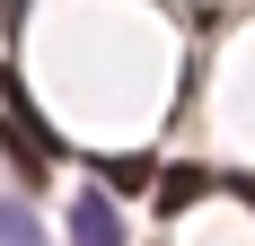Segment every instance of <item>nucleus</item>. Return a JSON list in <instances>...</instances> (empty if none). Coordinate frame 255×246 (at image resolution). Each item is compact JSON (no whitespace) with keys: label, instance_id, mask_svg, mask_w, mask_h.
<instances>
[{"label":"nucleus","instance_id":"1","mask_svg":"<svg viewBox=\"0 0 255 246\" xmlns=\"http://www.w3.org/2000/svg\"><path fill=\"white\" fill-rule=\"evenodd\" d=\"M71 246H124V211L106 202V185H88L71 202Z\"/></svg>","mask_w":255,"mask_h":246},{"label":"nucleus","instance_id":"2","mask_svg":"<svg viewBox=\"0 0 255 246\" xmlns=\"http://www.w3.org/2000/svg\"><path fill=\"white\" fill-rule=\"evenodd\" d=\"M9 141H18V167H26V176H44V158H53V132L26 115V97H18V88H9Z\"/></svg>","mask_w":255,"mask_h":246},{"label":"nucleus","instance_id":"3","mask_svg":"<svg viewBox=\"0 0 255 246\" xmlns=\"http://www.w3.org/2000/svg\"><path fill=\"white\" fill-rule=\"evenodd\" d=\"M203 194H211L203 167H167V176H158V211H167V220H176V211H194Z\"/></svg>","mask_w":255,"mask_h":246},{"label":"nucleus","instance_id":"4","mask_svg":"<svg viewBox=\"0 0 255 246\" xmlns=\"http://www.w3.org/2000/svg\"><path fill=\"white\" fill-rule=\"evenodd\" d=\"M106 185H115V194H141V185H158V176H150V158H124V167L106 176Z\"/></svg>","mask_w":255,"mask_h":246},{"label":"nucleus","instance_id":"5","mask_svg":"<svg viewBox=\"0 0 255 246\" xmlns=\"http://www.w3.org/2000/svg\"><path fill=\"white\" fill-rule=\"evenodd\" d=\"M9 246H35V229H26V211L9 202Z\"/></svg>","mask_w":255,"mask_h":246},{"label":"nucleus","instance_id":"6","mask_svg":"<svg viewBox=\"0 0 255 246\" xmlns=\"http://www.w3.org/2000/svg\"><path fill=\"white\" fill-rule=\"evenodd\" d=\"M247 202H255V176H247Z\"/></svg>","mask_w":255,"mask_h":246}]
</instances>
